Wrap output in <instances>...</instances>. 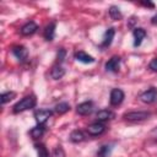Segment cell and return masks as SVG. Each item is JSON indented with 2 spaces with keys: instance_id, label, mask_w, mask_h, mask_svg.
Returning <instances> with one entry per match:
<instances>
[{
  "instance_id": "e0dca14e",
  "label": "cell",
  "mask_w": 157,
  "mask_h": 157,
  "mask_svg": "<svg viewBox=\"0 0 157 157\" xmlns=\"http://www.w3.org/2000/svg\"><path fill=\"white\" fill-rule=\"evenodd\" d=\"M85 134L81 131V130H74L71 131L70 134V141L71 142H75V144H78V142H82L85 140Z\"/></svg>"
},
{
  "instance_id": "ba28073f",
  "label": "cell",
  "mask_w": 157,
  "mask_h": 157,
  "mask_svg": "<svg viewBox=\"0 0 157 157\" xmlns=\"http://www.w3.org/2000/svg\"><path fill=\"white\" fill-rule=\"evenodd\" d=\"M76 112H77V114H80V115H88V114H91V113L93 112V103H92L91 101H88V102H82V103H80V104L76 107Z\"/></svg>"
},
{
  "instance_id": "4316f807",
  "label": "cell",
  "mask_w": 157,
  "mask_h": 157,
  "mask_svg": "<svg viewBox=\"0 0 157 157\" xmlns=\"http://www.w3.org/2000/svg\"><path fill=\"white\" fill-rule=\"evenodd\" d=\"M141 4H142L144 6H148V7H153V4H152V2H148V1H147V2H141Z\"/></svg>"
},
{
  "instance_id": "ffe728a7",
  "label": "cell",
  "mask_w": 157,
  "mask_h": 157,
  "mask_svg": "<svg viewBox=\"0 0 157 157\" xmlns=\"http://www.w3.org/2000/svg\"><path fill=\"white\" fill-rule=\"evenodd\" d=\"M109 16L113 20H120L121 18V12L118 6H110L109 7Z\"/></svg>"
},
{
  "instance_id": "5b68a950",
  "label": "cell",
  "mask_w": 157,
  "mask_h": 157,
  "mask_svg": "<svg viewBox=\"0 0 157 157\" xmlns=\"http://www.w3.org/2000/svg\"><path fill=\"white\" fill-rule=\"evenodd\" d=\"M104 131H105V126H104V124L101 123V121L93 123V124H91V125L87 126V132H88V135H91V136H98V135L103 134Z\"/></svg>"
},
{
  "instance_id": "30bf717a",
  "label": "cell",
  "mask_w": 157,
  "mask_h": 157,
  "mask_svg": "<svg viewBox=\"0 0 157 157\" xmlns=\"http://www.w3.org/2000/svg\"><path fill=\"white\" fill-rule=\"evenodd\" d=\"M37 29H38V25L34 21H29L21 27V34L22 36H31V34L36 33Z\"/></svg>"
},
{
  "instance_id": "7c38bea8",
  "label": "cell",
  "mask_w": 157,
  "mask_h": 157,
  "mask_svg": "<svg viewBox=\"0 0 157 157\" xmlns=\"http://www.w3.org/2000/svg\"><path fill=\"white\" fill-rule=\"evenodd\" d=\"M114 34H115L114 28H113V27L108 28V29L105 31V33H104V37H103V40H102L101 47H102V48L109 47V45L112 44V40H113V38H114Z\"/></svg>"
},
{
  "instance_id": "cb8c5ba5",
  "label": "cell",
  "mask_w": 157,
  "mask_h": 157,
  "mask_svg": "<svg viewBox=\"0 0 157 157\" xmlns=\"http://www.w3.org/2000/svg\"><path fill=\"white\" fill-rule=\"evenodd\" d=\"M65 55H66V50L65 49H59V52H58V61H59V64L60 63H63L64 61V59H65Z\"/></svg>"
},
{
  "instance_id": "4fadbf2b",
  "label": "cell",
  "mask_w": 157,
  "mask_h": 157,
  "mask_svg": "<svg viewBox=\"0 0 157 157\" xmlns=\"http://www.w3.org/2000/svg\"><path fill=\"white\" fill-rule=\"evenodd\" d=\"M96 118L98 121H105V120H110L114 118V113L109 109H102V110H98L97 114H96Z\"/></svg>"
},
{
  "instance_id": "52a82bcc",
  "label": "cell",
  "mask_w": 157,
  "mask_h": 157,
  "mask_svg": "<svg viewBox=\"0 0 157 157\" xmlns=\"http://www.w3.org/2000/svg\"><path fill=\"white\" fill-rule=\"evenodd\" d=\"M11 52H12V54H13L20 61H26L27 58H28V50H27V48L23 47V45H15Z\"/></svg>"
},
{
  "instance_id": "d4e9b609",
  "label": "cell",
  "mask_w": 157,
  "mask_h": 157,
  "mask_svg": "<svg viewBox=\"0 0 157 157\" xmlns=\"http://www.w3.org/2000/svg\"><path fill=\"white\" fill-rule=\"evenodd\" d=\"M148 67H150L152 71H157V58H153V59L150 61Z\"/></svg>"
},
{
  "instance_id": "83f0119b",
  "label": "cell",
  "mask_w": 157,
  "mask_h": 157,
  "mask_svg": "<svg viewBox=\"0 0 157 157\" xmlns=\"http://www.w3.org/2000/svg\"><path fill=\"white\" fill-rule=\"evenodd\" d=\"M151 22H152V23H153V25H156V23H157V15H156V16H153V17H152V20H151Z\"/></svg>"
},
{
  "instance_id": "8fae6325",
  "label": "cell",
  "mask_w": 157,
  "mask_h": 157,
  "mask_svg": "<svg viewBox=\"0 0 157 157\" xmlns=\"http://www.w3.org/2000/svg\"><path fill=\"white\" fill-rule=\"evenodd\" d=\"M132 36H134V47H139L142 43L144 38L146 37V31L144 28H135Z\"/></svg>"
},
{
  "instance_id": "484cf974",
  "label": "cell",
  "mask_w": 157,
  "mask_h": 157,
  "mask_svg": "<svg viewBox=\"0 0 157 157\" xmlns=\"http://www.w3.org/2000/svg\"><path fill=\"white\" fill-rule=\"evenodd\" d=\"M150 134H151V136H153L155 139H157V126H156V128H153V129L151 130V132H150Z\"/></svg>"
},
{
  "instance_id": "3957f363",
  "label": "cell",
  "mask_w": 157,
  "mask_h": 157,
  "mask_svg": "<svg viewBox=\"0 0 157 157\" xmlns=\"http://www.w3.org/2000/svg\"><path fill=\"white\" fill-rule=\"evenodd\" d=\"M140 99H141L144 103H147V104L153 103V102L157 99V88H156V87H151V88H148L147 91L142 92V93L140 94Z\"/></svg>"
},
{
  "instance_id": "7a4b0ae2",
  "label": "cell",
  "mask_w": 157,
  "mask_h": 157,
  "mask_svg": "<svg viewBox=\"0 0 157 157\" xmlns=\"http://www.w3.org/2000/svg\"><path fill=\"white\" fill-rule=\"evenodd\" d=\"M151 117L150 112H145V110H135V112H129L124 114V119L130 120V121H141V120H146Z\"/></svg>"
},
{
  "instance_id": "603a6c76",
  "label": "cell",
  "mask_w": 157,
  "mask_h": 157,
  "mask_svg": "<svg viewBox=\"0 0 157 157\" xmlns=\"http://www.w3.org/2000/svg\"><path fill=\"white\" fill-rule=\"evenodd\" d=\"M110 150H112V147H110L109 145H103V146H101V148H99L98 152H97V157H107V156L110 153Z\"/></svg>"
},
{
  "instance_id": "9a60e30c",
  "label": "cell",
  "mask_w": 157,
  "mask_h": 157,
  "mask_svg": "<svg viewBox=\"0 0 157 157\" xmlns=\"http://www.w3.org/2000/svg\"><path fill=\"white\" fill-rule=\"evenodd\" d=\"M45 126H44V124H38L37 126H34V128H32L31 129V131H29V135H31V137L32 139H39V137H42L43 135H44V132H45Z\"/></svg>"
},
{
  "instance_id": "277c9868",
  "label": "cell",
  "mask_w": 157,
  "mask_h": 157,
  "mask_svg": "<svg viewBox=\"0 0 157 157\" xmlns=\"http://www.w3.org/2000/svg\"><path fill=\"white\" fill-rule=\"evenodd\" d=\"M124 97H125V94L120 88H113L110 91V98H109L110 104L112 105H119L123 102Z\"/></svg>"
},
{
  "instance_id": "8992f818",
  "label": "cell",
  "mask_w": 157,
  "mask_h": 157,
  "mask_svg": "<svg viewBox=\"0 0 157 157\" xmlns=\"http://www.w3.org/2000/svg\"><path fill=\"white\" fill-rule=\"evenodd\" d=\"M52 115H53V112L50 109H38L34 112V118L38 124H44Z\"/></svg>"
},
{
  "instance_id": "5bb4252c",
  "label": "cell",
  "mask_w": 157,
  "mask_h": 157,
  "mask_svg": "<svg viewBox=\"0 0 157 157\" xmlns=\"http://www.w3.org/2000/svg\"><path fill=\"white\" fill-rule=\"evenodd\" d=\"M74 56H75V59H76L77 61H81V63H83V64H91V63H93V61H94L93 56L88 55L87 53H85V52H82V50L76 52Z\"/></svg>"
},
{
  "instance_id": "6da1fadb",
  "label": "cell",
  "mask_w": 157,
  "mask_h": 157,
  "mask_svg": "<svg viewBox=\"0 0 157 157\" xmlns=\"http://www.w3.org/2000/svg\"><path fill=\"white\" fill-rule=\"evenodd\" d=\"M36 104H37V99H36L34 96H26V97H23L21 101H18V102L13 105L12 110H13V113L25 112V110H27V109L34 108Z\"/></svg>"
},
{
  "instance_id": "44dd1931",
  "label": "cell",
  "mask_w": 157,
  "mask_h": 157,
  "mask_svg": "<svg viewBox=\"0 0 157 157\" xmlns=\"http://www.w3.org/2000/svg\"><path fill=\"white\" fill-rule=\"evenodd\" d=\"M34 147L38 152V157H49V152L43 144H37Z\"/></svg>"
},
{
  "instance_id": "7402d4cb",
  "label": "cell",
  "mask_w": 157,
  "mask_h": 157,
  "mask_svg": "<svg viewBox=\"0 0 157 157\" xmlns=\"http://www.w3.org/2000/svg\"><path fill=\"white\" fill-rule=\"evenodd\" d=\"M15 96H16V93H15V92H12V91H7V92L1 93V103H2V104H5V103L10 102L12 98H15Z\"/></svg>"
},
{
  "instance_id": "2e32d148",
  "label": "cell",
  "mask_w": 157,
  "mask_h": 157,
  "mask_svg": "<svg viewBox=\"0 0 157 157\" xmlns=\"http://www.w3.org/2000/svg\"><path fill=\"white\" fill-rule=\"evenodd\" d=\"M64 75H65V69H64L60 64L54 65V66L52 67V70H50V76H52V78H54V80H60Z\"/></svg>"
},
{
  "instance_id": "d6986e66",
  "label": "cell",
  "mask_w": 157,
  "mask_h": 157,
  "mask_svg": "<svg viewBox=\"0 0 157 157\" xmlns=\"http://www.w3.org/2000/svg\"><path fill=\"white\" fill-rule=\"evenodd\" d=\"M69 110H70V104L66 103V102H61V103L55 105V112L58 114H64V113H66Z\"/></svg>"
},
{
  "instance_id": "9c48e42d",
  "label": "cell",
  "mask_w": 157,
  "mask_h": 157,
  "mask_svg": "<svg viewBox=\"0 0 157 157\" xmlns=\"http://www.w3.org/2000/svg\"><path fill=\"white\" fill-rule=\"evenodd\" d=\"M119 66H120V58L117 56V55L112 56V58L105 63V65H104L105 70H107V71H110V72H117V71L119 70Z\"/></svg>"
},
{
  "instance_id": "ac0fdd59",
  "label": "cell",
  "mask_w": 157,
  "mask_h": 157,
  "mask_svg": "<svg viewBox=\"0 0 157 157\" xmlns=\"http://www.w3.org/2000/svg\"><path fill=\"white\" fill-rule=\"evenodd\" d=\"M54 36H55V23L52 22V23H49V25L45 27V29H44V38H45L47 40H53Z\"/></svg>"
}]
</instances>
